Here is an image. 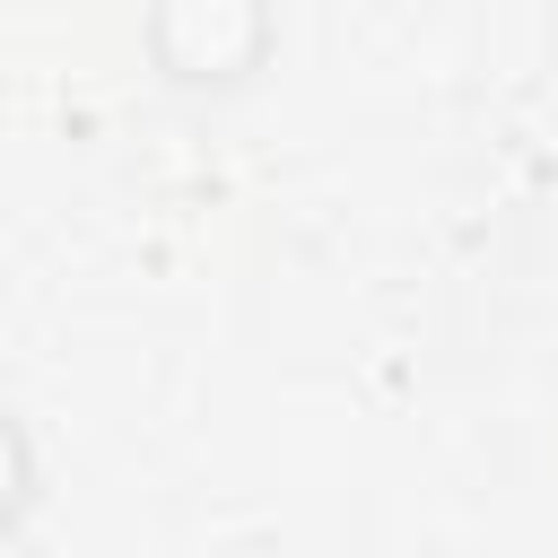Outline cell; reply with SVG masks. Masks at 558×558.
Wrapping results in <instances>:
<instances>
[{
    "label": "cell",
    "instance_id": "6da1fadb",
    "mask_svg": "<svg viewBox=\"0 0 558 558\" xmlns=\"http://www.w3.org/2000/svg\"><path fill=\"white\" fill-rule=\"evenodd\" d=\"M148 52L183 87H235L270 52V0H148Z\"/></svg>",
    "mask_w": 558,
    "mask_h": 558
},
{
    "label": "cell",
    "instance_id": "7a4b0ae2",
    "mask_svg": "<svg viewBox=\"0 0 558 558\" xmlns=\"http://www.w3.org/2000/svg\"><path fill=\"white\" fill-rule=\"evenodd\" d=\"M26 497H35V445H26V427L0 410V532L26 514Z\"/></svg>",
    "mask_w": 558,
    "mask_h": 558
}]
</instances>
